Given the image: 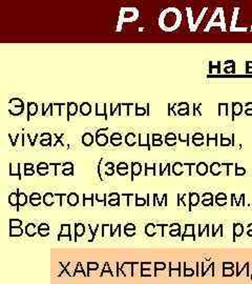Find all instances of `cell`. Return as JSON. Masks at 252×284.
Masks as SVG:
<instances>
[{"instance_id":"cell-1","label":"cell","mask_w":252,"mask_h":284,"mask_svg":"<svg viewBox=\"0 0 252 284\" xmlns=\"http://www.w3.org/2000/svg\"><path fill=\"white\" fill-rule=\"evenodd\" d=\"M82 142L84 145H86V147H89L91 143L94 142V136L93 134L90 133H85L84 135L82 136Z\"/></svg>"},{"instance_id":"cell-2","label":"cell","mask_w":252,"mask_h":284,"mask_svg":"<svg viewBox=\"0 0 252 284\" xmlns=\"http://www.w3.org/2000/svg\"><path fill=\"white\" fill-rule=\"evenodd\" d=\"M27 117H30V116H34L36 113H37V111H38V106H37V104L36 103H34V102H30L29 104H27Z\"/></svg>"},{"instance_id":"cell-3","label":"cell","mask_w":252,"mask_h":284,"mask_svg":"<svg viewBox=\"0 0 252 284\" xmlns=\"http://www.w3.org/2000/svg\"><path fill=\"white\" fill-rule=\"evenodd\" d=\"M80 111H81V114H82V115H84V116H86V115H88V114H90V112H91V106H90V104H89V103H87V102L82 103V104H81V106H80Z\"/></svg>"},{"instance_id":"cell-4","label":"cell","mask_w":252,"mask_h":284,"mask_svg":"<svg viewBox=\"0 0 252 284\" xmlns=\"http://www.w3.org/2000/svg\"><path fill=\"white\" fill-rule=\"evenodd\" d=\"M77 111H78V105L75 102H70L67 104V114L71 116L76 115Z\"/></svg>"},{"instance_id":"cell-5","label":"cell","mask_w":252,"mask_h":284,"mask_svg":"<svg viewBox=\"0 0 252 284\" xmlns=\"http://www.w3.org/2000/svg\"><path fill=\"white\" fill-rule=\"evenodd\" d=\"M125 142L127 145H129V147H132V145H135V133H128L126 135L125 137Z\"/></svg>"},{"instance_id":"cell-6","label":"cell","mask_w":252,"mask_h":284,"mask_svg":"<svg viewBox=\"0 0 252 284\" xmlns=\"http://www.w3.org/2000/svg\"><path fill=\"white\" fill-rule=\"evenodd\" d=\"M139 138H140V140H139L140 147H145V145H147L148 148H150V145L148 144V138H149L148 134H144V135L141 134Z\"/></svg>"},{"instance_id":"cell-7","label":"cell","mask_w":252,"mask_h":284,"mask_svg":"<svg viewBox=\"0 0 252 284\" xmlns=\"http://www.w3.org/2000/svg\"><path fill=\"white\" fill-rule=\"evenodd\" d=\"M108 141V138H107L106 135L104 134H100L97 136V143H98L100 147H104L105 144Z\"/></svg>"},{"instance_id":"cell-8","label":"cell","mask_w":252,"mask_h":284,"mask_svg":"<svg viewBox=\"0 0 252 284\" xmlns=\"http://www.w3.org/2000/svg\"><path fill=\"white\" fill-rule=\"evenodd\" d=\"M96 109H97V112H96V114H97V116H100V115H103V116H105L106 115V113H105V107L104 106H106V104H96Z\"/></svg>"},{"instance_id":"cell-9","label":"cell","mask_w":252,"mask_h":284,"mask_svg":"<svg viewBox=\"0 0 252 284\" xmlns=\"http://www.w3.org/2000/svg\"><path fill=\"white\" fill-rule=\"evenodd\" d=\"M23 112V106H13L12 109H10V113L12 115H20Z\"/></svg>"},{"instance_id":"cell-10","label":"cell","mask_w":252,"mask_h":284,"mask_svg":"<svg viewBox=\"0 0 252 284\" xmlns=\"http://www.w3.org/2000/svg\"><path fill=\"white\" fill-rule=\"evenodd\" d=\"M10 104H13L14 106H23V102L21 101V99L19 98H13L10 101Z\"/></svg>"},{"instance_id":"cell-11","label":"cell","mask_w":252,"mask_h":284,"mask_svg":"<svg viewBox=\"0 0 252 284\" xmlns=\"http://www.w3.org/2000/svg\"><path fill=\"white\" fill-rule=\"evenodd\" d=\"M242 112V105L240 103H233V115H239Z\"/></svg>"},{"instance_id":"cell-12","label":"cell","mask_w":252,"mask_h":284,"mask_svg":"<svg viewBox=\"0 0 252 284\" xmlns=\"http://www.w3.org/2000/svg\"><path fill=\"white\" fill-rule=\"evenodd\" d=\"M135 115L137 116H144L145 115V109L137 105V107H135Z\"/></svg>"},{"instance_id":"cell-13","label":"cell","mask_w":252,"mask_h":284,"mask_svg":"<svg viewBox=\"0 0 252 284\" xmlns=\"http://www.w3.org/2000/svg\"><path fill=\"white\" fill-rule=\"evenodd\" d=\"M179 138H180V141H182V142H185V141H187V139H188V134H180L179 135Z\"/></svg>"},{"instance_id":"cell-14","label":"cell","mask_w":252,"mask_h":284,"mask_svg":"<svg viewBox=\"0 0 252 284\" xmlns=\"http://www.w3.org/2000/svg\"><path fill=\"white\" fill-rule=\"evenodd\" d=\"M110 143H112V145H115V147H118V145H120L122 142L120 139H110Z\"/></svg>"},{"instance_id":"cell-15","label":"cell","mask_w":252,"mask_h":284,"mask_svg":"<svg viewBox=\"0 0 252 284\" xmlns=\"http://www.w3.org/2000/svg\"><path fill=\"white\" fill-rule=\"evenodd\" d=\"M166 144L167 145H170V147H172V145H174L176 143V139H166Z\"/></svg>"},{"instance_id":"cell-16","label":"cell","mask_w":252,"mask_h":284,"mask_svg":"<svg viewBox=\"0 0 252 284\" xmlns=\"http://www.w3.org/2000/svg\"><path fill=\"white\" fill-rule=\"evenodd\" d=\"M41 140H51V134H42L41 135Z\"/></svg>"},{"instance_id":"cell-17","label":"cell","mask_w":252,"mask_h":284,"mask_svg":"<svg viewBox=\"0 0 252 284\" xmlns=\"http://www.w3.org/2000/svg\"><path fill=\"white\" fill-rule=\"evenodd\" d=\"M178 106H179L180 109H185V111H188V104L187 103H180Z\"/></svg>"},{"instance_id":"cell-18","label":"cell","mask_w":252,"mask_h":284,"mask_svg":"<svg viewBox=\"0 0 252 284\" xmlns=\"http://www.w3.org/2000/svg\"><path fill=\"white\" fill-rule=\"evenodd\" d=\"M110 139H122V137H121V135L119 134V133H115V134H112V136H110Z\"/></svg>"},{"instance_id":"cell-19","label":"cell","mask_w":252,"mask_h":284,"mask_svg":"<svg viewBox=\"0 0 252 284\" xmlns=\"http://www.w3.org/2000/svg\"><path fill=\"white\" fill-rule=\"evenodd\" d=\"M161 144H162L161 139L160 140H153V141H152V145H153V147H159V145H161Z\"/></svg>"},{"instance_id":"cell-20","label":"cell","mask_w":252,"mask_h":284,"mask_svg":"<svg viewBox=\"0 0 252 284\" xmlns=\"http://www.w3.org/2000/svg\"><path fill=\"white\" fill-rule=\"evenodd\" d=\"M40 143H41V145H43V147H46V145L51 144V140H41Z\"/></svg>"},{"instance_id":"cell-21","label":"cell","mask_w":252,"mask_h":284,"mask_svg":"<svg viewBox=\"0 0 252 284\" xmlns=\"http://www.w3.org/2000/svg\"><path fill=\"white\" fill-rule=\"evenodd\" d=\"M195 145H201L203 144V139H195V141H193Z\"/></svg>"},{"instance_id":"cell-22","label":"cell","mask_w":252,"mask_h":284,"mask_svg":"<svg viewBox=\"0 0 252 284\" xmlns=\"http://www.w3.org/2000/svg\"><path fill=\"white\" fill-rule=\"evenodd\" d=\"M166 139H176V135L172 133H169L166 135Z\"/></svg>"},{"instance_id":"cell-23","label":"cell","mask_w":252,"mask_h":284,"mask_svg":"<svg viewBox=\"0 0 252 284\" xmlns=\"http://www.w3.org/2000/svg\"><path fill=\"white\" fill-rule=\"evenodd\" d=\"M152 138H153V140H160L162 136L160 134H152Z\"/></svg>"},{"instance_id":"cell-24","label":"cell","mask_w":252,"mask_h":284,"mask_svg":"<svg viewBox=\"0 0 252 284\" xmlns=\"http://www.w3.org/2000/svg\"><path fill=\"white\" fill-rule=\"evenodd\" d=\"M218 72H220V68H218V67L211 68V74H218Z\"/></svg>"},{"instance_id":"cell-25","label":"cell","mask_w":252,"mask_h":284,"mask_svg":"<svg viewBox=\"0 0 252 284\" xmlns=\"http://www.w3.org/2000/svg\"><path fill=\"white\" fill-rule=\"evenodd\" d=\"M193 139H203V135L202 134H195L193 136Z\"/></svg>"},{"instance_id":"cell-26","label":"cell","mask_w":252,"mask_h":284,"mask_svg":"<svg viewBox=\"0 0 252 284\" xmlns=\"http://www.w3.org/2000/svg\"><path fill=\"white\" fill-rule=\"evenodd\" d=\"M228 145V144H230V142H229V140L228 139H222V145Z\"/></svg>"},{"instance_id":"cell-27","label":"cell","mask_w":252,"mask_h":284,"mask_svg":"<svg viewBox=\"0 0 252 284\" xmlns=\"http://www.w3.org/2000/svg\"><path fill=\"white\" fill-rule=\"evenodd\" d=\"M180 115H188V111H184V109H179Z\"/></svg>"},{"instance_id":"cell-28","label":"cell","mask_w":252,"mask_h":284,"mask_svg":"<svg viewBox=\"0 0 252 284\" xmlns=\"http://www.w3.org/2000/svg\"><path fill=\"white\" fill-rule=\"evenodd\" d=\"M119 166H120V167H125V169H127V164L126 163H123V162L119 164Z\"/></svg>"},{"instance_id":"cell-29","label":"cell","mask_w":252,"mask_h":284,"mask_svg":"<svg viewBox=\"0 0 252 284\" xmlns=\"http://www.w3.org/2000/svg\"><path fill=\"white\" fill-rule=\"evenodd\" d=\"M53 105H54V104H49V109H52V106H53ZM46 109H48V107H45V109H44V112H43V114H45Z\"/></svg>"},{"instance_id":"cell-30","label":"cell","mask_w":252,"mask_h":284,"mask_svg":"<svg viewBox=\"0 0 252 284\" xmlns=\"http://www.w3.org/2000/svg\"><path fill=\"white\" fill-rule=\"evenodd\" d=\"M39 167H46V164L45 163H40L39 164Z\"/></svg>"},{"instance_id":"cell-31","label":"cell","mask_w":252,"mask_h":284,"mask_svg":"<svg viewBox=\"0 0 252 284\" xmlns=\"http://www.w3.org/2000/svg\"><path fill=\"white\" fill-rule=\"evenodd\" d=\"M25 166L27 167V169H30V167H32V166H33V165H32V164H26V165H25Z\"/></svg>"}]
</instances>
